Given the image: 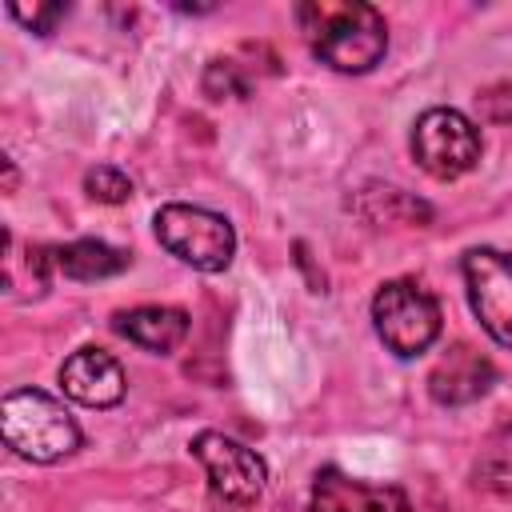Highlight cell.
<instances>
[{"instance_id": "6da1fadb", "label": "cell", "mask_w": 512, "mask_h": 512, "mask_svg": "<svg viewBox=\"0 0 512 512\" xmlns=\"http://www.w3.org/2000/svg\"><path fill=\"white\" fill-rule=\"evenodd\" d=\"M300 24L316 60L336 72H368L388 52L384 16L372 4H300Z\"/></svg>"}, {"instance_id": "7a4b0ae2", "label": "cell", "mask_w": 512, "mask_h": 512, "mask_svg": "<svg viewBox=\"0 0 512 512\" xmlns=\"http://www.w3.org/2000/svg\"><path fill=\"white\" fill-rule=\"evenodd\" d=\"M0 432L4 444L32 464H52L80 448V424L56 396L40 388H16L4 396Z\"/></svg>"}, {"instance_id": "3957f363", "label": "cell", "mask_w": 512, "mask_h": 512, "mask_svg": "<svg viewBox=\"0 0 512 512\" xmlns=\"http://www.w3.org/2000/svg\"><path fill=\"white\" fill-rule=\"evenodd\" d=\"M372 324L384 348L400 360L428 352L440 336V304L416 280H388L372 296Z\"/></svg>"}, {"instance_id": "277c9868", "label": "cell", "mask_w": 512, "mask_h": 512, "mask_svg": "<svg viewBox=\"0 0 512 512\" xmlns=\"http://www.w3.org/2000/svg\"><path fill=\"white\" fill-rule=\"evenodd\" d=\"M156 240L196 272H224L236 252V232L228 216L200 204H164L152 220Z\"/></svg>"}, {"instance_id": "5b68a950", "label": "cell", "mask_w": 512, "mask_h": 512, "mask_svg": "<svg viewBox=\"0 0 512 512\" xmlns=\"http://www.w3.org/2000/svg\"><path fill=\"white\" fill-rule=\"evenodd\" d=\"M480 152V128L456 108H428L412 124V160L436 180H456L472 172Z\"/></svg>"}, {"instance_id": "8992f818", "label": "cell", "mask_w": 512, "mask_h": 512, "mask_svg": "<svg viewBox=\"0 0 512 512\" xmlns=\"http://www.w3.org/2000/svg\"><path fill=\"white\" fill-rule=\"evenodd\" d=\"M192 456L204 464L208 484L224 504L252 508L268 488V464L248 444H240L224 432H212V428L200 432L192 440Z\"/></svg>"}, {"instance_id": "52a82bcc", "label": "cell", "mask_w": 512, "mask_h": 512, "mask_svg": "<svg viewBox=\"0 0 512 512\" xmlns=\"http://www.w3.org/2000/svg\"><path fill=\"white\" fill-rule=\"evenodd\" d=\"M464 284L480 328L496 344L512 348V252L472 248L464 256Z\"/></svg>"}, {"instance_id": "ba28073f", "label": "cell", "mask_w": 512, "mask_h": 512, "mask_svg": "<svg viewBox=\"0 0 512 512\" xmlns=\"http://www.w3.org/2000/svg\"><path fill=\"white\" fill-rule=\"evenodd\" d=\"M60 388L84 408H112L124 400L128 380L116 356H108L104 348H76L60 364Z\"/></svg>"}, {"instance_id": "9c48e42d", "label": "cell", "mask_w": 512, "mask_h": 512, "mask_svg": "<svg viewBox=\"0 0 512 512\" xmlns=\"http://www.w3.org/2000/svg\"><path fill=\"white\" fill-rule=\"evenodd\" d=\"M492 380H496L492 360L480 356V352L468 348V344H456V348H448V352L436 360V368L428 372V396H432L436 404L456 408V404L480 400V396L492 388Z\"/></svg>"}, {"instance_id": "30bf717a", "label": "cell", "mask_w": 512, "mask_h": 512, "mask_svg": "<svg viewBox=\"0 0 512 512\" xmlns=\"http://www.w3.org/2000/svg\"><path fill=\"white\" fill-rule=\"evenodd\" d=\"M312 512H412L396 484H360L340 468H324L312 484Z\"/></svg>"}, {"instance_id": "8fae6325", "label": "cell", "mask_w": 512, "mask_h": 512, "mask_svg": "<svg viewBox=\"0 0 512 512\" xmlns=\"http://www.w3.org/2000/svg\"><path fill=\"white\" fill-rule=\"evenodd\" d=\"M112 328L132 340L136 348L144 352H156V356H168L184 344L188 336V316L180 308H168V304H140L132 312H116Z\"/></svg>"}, {"instance_id": "7c38bea8", "label": "cell", "mask_w": 512, "mask_h": 512, "mask_svg": "<svg viewBox=\"0 0 512 512\" xmlns=\"http://www.w3.org/2000/svg\"><path fill=\"white\" fill-rule=\"evenodd\" d=\"M56 272H64L68 280H104L128 268V256L104 240H72L64 248L52 252Z\"/></svg>"}, {"instance_id": "4fadbf2b", "label": "cell", "mask_w": 512, "mask_h": 512, "mask_svg": "<svg viewBox=\"0 0 512 512\" xmlns=\"http://www.w3.org/2000/svg\"><path fill=\"white\" fill-rule=\"evenodd\" d=\"M476 484L488 492L512 496V424L496 428L484 440V448L476 456Z\"/></svg>"}, {"instance_id": "5bb4252c", "label": "cell", "mask_w": 512, "mask_h": 512, "mask_svg": "<svg viewBox=\"0 0 512 512\" xmlns=\"http://www.w3.org/2000/svg\"><path fill=\"white\" fill-rule=\"evenodd\" d=\"M84 192L100 204H124L132 196V180L112 164H96L84 172Z\"/></svg>"}, {"instance_id": "9a60e30c", "label": "cell", "mask_w": 512, "mask_h": 512, "mask_svg": "<svg viewBox=\"0 0 512 512\" xmlns=\"http://www.w3.org/2000/svg\"><path fill=\"white\" fill-rule=\"evenodd\" d=\"M8 16L20 20L24 28H32L36 36H48L68 16V4H8Z\"/></svg>"}, {"instance_id": "2e32d148", "label": "cell", "mask_w": 512, "mask_h": 512, "mask_svg": "<svg viewBox=\"0 0 512 512\" xmlns=\"http://www.w3.org/2000/svg\"><path fill=\"white\" fill-rule=\"evenodd\" d=\"M204 92H208L212 100L244 96V92H248V80L236 76V64H232V60H212L208 72H204Z\"/></svg>"}, {"instance_id": "e0dca14e", "label": "cell", "mask_w": 512, "mask_h": 512, "mask_svg": "<svg viewBox=\"0 0 512 512\" xmlns=\"http://www.w3.org/2000/svg\"><path fill=\"white\" fill-rule=\"evenodd\" d=\"M476 100H480V108H484V116H488V120L512 124V84H496V88L480 92Z\"/></svg>"}]
</instances>
